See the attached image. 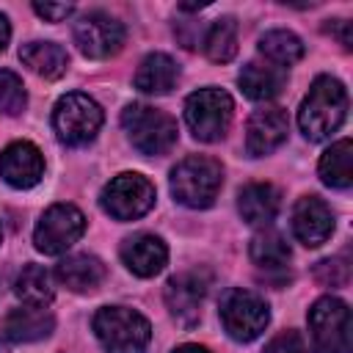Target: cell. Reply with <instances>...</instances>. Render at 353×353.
Wrapping results in <instances>:
<instances>
[{
  "mask_svg": "<svg viewBox=\"0 0 353 353\" xmlns=\"http://www.w3.org/2000/svg\"><path fill=\"white\" fill-rule=\"evenodd\" d=\"M347 116V91L336 77H317L298 110V127L309 141L331 138Z\"/></svg>",
  "mask_w": 353,
  "mask_h": 353,
  "instance_id": "cell-1",
  "label": "cell"
},
{
  "mask_svg": "<svg viewBox=\"0 0 353 353\" xmlns=\"http://www.w3.org/2000/svg\"><path fill=\"white\" fill-rule=\"evenodd\" d=\"M94 334L105 353H143L152 339V325L135 309L102 306L94 314Z\"/></svg>",
  "mask_w": 353,
  "mask_h": 353,
  "instance_id": "cell-2",
  "label": "cell"
},
{
  "mask_svg": "<svg viewBox=\"0 0 353 353\" xmlns=\"http://www.w3.org/2000/svg\"><path fill=\"white\" fill-rule=\"evenodd\" d=\"M223 182V168L207 154H190L171 171V193L179 204L204 210L215 201Z\"/></svg>",
  "mask_w": 353,
  "mask_h": 353,
  "instance_id": "cell-3",
  "label": "cell"
},
{
  "mask_svg": "<svg viewBox=\"0 0 353 353\" xmlns=\"http://www.w3.org/2000/svg\"><path fill=\"white\" fill-rule=\"evenodd\" d=\"M121 124L141 154H165L176 143V121L157 108L132 102L124 108Z\"/></svg>",
  "mask_w": 353,
  "mask_h": 353,
  "instance_id": "cell-4",
  "label": "cell"
},
{
  "mask_svg": "<svg viewBox=\"0 0 353 353\" xmlns=\"http://www.w3.org/2000/svg\"><path fill=\"white\" fill-rule=\"evenodd\" d=\"M52 127L61 143L66 146H83L94 141V135L102 127V108L88 94H66L55 102L52 110Z\"/></svg>",
  "mask_w": 353,
  "mask_h": 353,
  "instance_id": "cell-5",
  "label": "cell"
},
{
  "mask_svg": "<svg viewBox=\"0 0 353 353\" xmlns=\"http://www.w3.org/2000/svg\"><path fill=\"white\" fill-rule=\"evenodd\" d=\"M232 97L221 88H199L185 102V121L199 141H221L232 124Z\"/></svg>",
  "mask_w": 353,
  "mask_h": 353,
  "instance_id": "cell-6",
  "label": "cell"
},
{
  "mask_svg": "<svg viewBox=\"0 0 353 353\" xmlns=\"http://www.w3.org/2000/svg\"><path fill=\"white\" fill-rule=\"evenodd\" d=\"M270 320L268 303L248 290H229L221 301V323L226 334L237 342H251L256 339Z\"/></svg>",
  "mask_w": 353,
  "mask_h": 353,
  "instance_id": "cell-7",
  "label": "cell"
},
{
  "mask_svg": "<svg viewBox=\"0 0 353 353\" xmlns=\"http://www.w3.org/2000/svg\"><path fill=\"white\" fill-rule=\"evenodd\" d=\"M312 339L323 353H347L350 345V309L339 298H320L309 309Z\"/></svg>",
  "mask_w": 353,
  "mask_h": 353,
  "instance_id": "cell-8",
  "label": "cell"
},
{
  "mask_svg": "<svg viewBox=\"0 0 353 353\" xmlns=\"http://www.w3.org/2000/svg\"><path fill=\"white\" fill-rule=\"evenodd\" d=\"M154 204V185L141 174H119L102 190V207L116 221H135Z\"/></svg>",
  "mask_w": 353,
  "mask_h": 353,
  "instance_id": "cell-9",
  "label": "cell"
},
{
  "mask_svg": "<svg viewBox=\"0 0 353 353\" xmlns=\"http://www.w3.org/2000/svg\"><path fill=\"white\" fill-rule=\"evenodd\" d=\"M85 232V215L74 204H52L36 223L33 243L41 254H63Z\"/></svg>",
  "mask_w": 353,
  "mask_h": 353,
  "instance_id": "cell-10",
  "label": "cell"
},
{
  "mask_svg": "<svg viewBox=\"0 0 353 353\" xmlns=\"http://www.w3.org/2000/svg\"><path fill=\"white\" fill-rule=\"evenodd\" d=\"M74 44L85 58H110L124 44V25L105 11H88L74 22Z\"/></svg>",
  "mask_w": 353,
  "mask_h": 353,
  "instance_id": "cell-11",
  "label": "cell"
},
{
  "mask_svg": "<svg viewBox=\"0 0 353 353\" xmlns=\"http://www.w3.org/2000/svg\"><path fill=\"white\" fill-rule=\"evenodd\" d=\"M290 119L281 108H259L245 124V149L251 157H265L287 141Z\"/></svg>",
  "mask_w": 353,
  "mask_h": 353,
  "instance_id": "cell-12",
  "label": "cell"
},
{
  "mask_svg": "<svg viewBox=\"0 0 353 353\" xmlns=\"http://www.w3.org/2000/svg\"><path fill=\"white\" fill-rule=\"evenodd\" d=\"M292 232L306 248L323 245L334 232V212L331 207L317 196L298 199L292 210Z\"/></svg>",
  "mask_w": 353,
  "mask_h": 353,
  "instance_id": "cell-13",
  "label": "cell"
},
{
  "mask_svg": "<svg viewBox=\"0 0 353 353\" xmlns=\"http://www.w3.org/2000/svg\"><path fill=\"white\" fill-rule=\"evenodd\" d=\"M204 292H207V284L196 270L179 273L165 284V306L182 325H196L201 317Z\"/></svg>",
  "mask_w": 353,
  "mask_h": 353,
  "instance_id": "cell-14",
  "label": "cell"
},
{
  "mask_svg": "<svg viewBox=\"0 0 353 353\" xmlns=\"http://www.w3.org/2000/svg\"><path fill=\"white\" fill-rule=\"evenodd\" d=\"M44 174V157L39 152V146H33L30 141H17L11 146L3 149L0 154V176L11 185V188H33Z\"/></svg>",
  "mask_w": 353,
  "mask_h": 353,
  "instance_id": "cell-15",
  "label": "cell"
},
{
  "mask_svg": "<svg viewBox=\"0 0 353 353\" xmlns=\"http://www.w3.org/2000/svg\"><path fill=\"white\" fill-rule=\"evenodd\" d=\"M121 259H124V265H127L135 276L149 279V276H157V273L165 268V262H168V248H165V243H163L160 237L141 232V234H132V237L124 240V245H121Z\"/></svg>",
  "mask_w": 353,
  "mask_h": 353,
  "instance_id": "cell-16",
  "label": "cell"
},
{
  "mask_svg": "<svg viewBox=\"0 0 353 353\" xmlns=\"http://www.w3.org/2000/svg\"><path fill=\"white\" fill-rule=\"evenodd\" d=\"M55 328V317L50 312H44L41 306H25V309H14L11 314H6L0 334L8 342H36L50 336Z\"/></svg>",
  "mask_w": 353,
  "mask_h": 353,
  "instance_id": "cell-17",
  "label": "cell"
},
{
  "mask_svg": "<svg viewBox=\"0 0 353 353\" xmlns=\"http://www.w3.org/2000/svg\"><path fill=\"white\" fill-rule=\"evenodd\" d=\"M55 276L63 287L74 290V292H91L105 281V265L97 256L88 254H74L58 262Z\"/></svg>",
  "mask_w": 353,
  "mask_h": 353,
  "instance_id": "cell-18",
  "label": "cell"
},
{
  "mask_svg": "<svg viewBox=\"0 0 353 353\" xmlns=\"http://www.w3.org/2000/svg\"><path fill=\"white\" fill-rule=\"evenodd\" d=\"M179 66L171 55L165 52H152L141 61L135 72V88L143 94H168L176 85Z\"/></svg>",
  "mask_w": 353,
  "mask_h": 353,
  "instance_id": "cell-19",
  "label": "cell"
},
{
  "mask_svg": "<svg viewBox=\"0 0 353 353\" xmlns=\"http://www.w3.org/2000/svg\"><path fill=\"white\" fill-rule=\"evenodd\" d=\"M237 210H240L243 221H248L254 226H265L279 212V190L268 182H251L240 190Z\"/></svg>",
  "mask_w": 353,
  "mask_h": 353,
  "instance_id": "cell-20",
  "label": "cell"
},
{
  "mask_svg": "<svg viewBox=\"0 0 353 353\" xmlns=\"http://www.w3.org/2000/svg\"><path fill=\"white\" fill-rule=\"evenodd\" d=\"M284 80H287V74L279 66L259 63V61L245 63L243 72H240V88H243V94L251 97V99H256V102L273 99L284 88Z\"/></svg>",
  "mask_w": 353,
  "mask_h": 353,
  "instance_id": "cell-21",
  "label": "cell"
},
{
  "mask_svg": "<svg viewBox=\"0 0 353 353\" xmlns=\"http://www.w3.org/2000/svg\"><path fill=\"white\" fill-rule=\"evenodd\" d=\"M19 61L44 80H58L66 72V50L52 41H30L19 50Z\"/></svg>",
  "mask_w": 353,
  "mask_h": 353,
  "instance_id": "cell-22",
  "label": "cell"
},
{
  "mask_svg": "<svg viewBox=\"0 0 353 353\" xmlns=\"http://www.w3.org/2000/svg\"><path fill=\"white\" fill-rule=\"evenodd\" d=\"M353 143L347 138L331 143V149L323 152L320 157V179L328 185V188H350L353 182Z\"/></svg>",
  "mask_w": 353,
  "mask_h": 353,
  "instance_id": "cell-23",
  "label": "cell"
},
{
  "mask_svg": "<svg viewBox=\"0 0 353 353\" xmlns=\"http://www.w3.org/2000/svg\"><path fill=\"white\" fill-rule=\"evenodd\" d=\"M248 256L262 270H284V265L290 262V245L279 232L265 229V232L251 237Z\"/></svg>",
  "mask_w": 353,
  "mask_h": 353,
  "instance_id": "cell-24",
  "label": "cell"
},
{
  "mask_svg": "<svg viewBox=\"0 0 353 353\" xmlns=\"http://www.w3.org/2000/svg\"><path fill=\"white\" fill-rule=\"evenodd\" d=\"M17 295L28 303V306H47L55 295V287H52V276L50 270H44L41 265H25L22 273L17 276V284H14Z\"/></svg>",
  "mask_w": 353,
  "mask_h": 353,
  "instance_id": "cell-25",
  "label": "cell"
},
{
  "mask_svg": "<svg viewBox=\"0 0 353 353\" xmlns=\"http://www.w3.org/2000/svg\"><path fill=\"white\" fill-rule=\"evenodd\" d=\"M259 52L273 63V66H292L303 58V44L295 33L290 30H268L259 39Z\"/></svg>",
  "mask_w": 353,
  "mask_h": 353,
  "instance_id": "cell-26",
  "label": "cell"
},
{
  "mask_svg": "<svg viewBox=\"0 0 353 353\" xmlns=\"http://www.w3.org/2000/svg\"><path fill=\"white\" fill-rule=\"evenodd\" d=\"M204 52L215 63H226L237 52V22L232 17H221L210 25L204 36Z\"/></svg>",
  "mask_w": 353,
  "mask_h": 353,
  "instance_id": "cell-27",
  "label": "cell"
},
{
  "mask_svg": "<svg viewBox=\"0 0 353 353\" xmlns=\"http://www.w3.org/2000/svg\"><path fill=\"white\" fill-rule=\"evenodd\" d=\"M25 105H28V94H25L22 80L14 72L0 69V113L17 116L25 110Z\"/></svg>",
  "mask_w": 353,
  "mask_h": 353,
  "instance_id": "cell-28",
  "label": "cell"
},
{
  "mask_svg": "<svg viewBox=\"0 0 353 353\" xmlns=\"http://www.w3.org/2000/svg\"><path fill=\"white\" fill-rule=\"evenodd\" d=\"M314 279H317L323 287H345L347 279H350V265H347V259H342V256L323 259V262L314 265Z\"/></svg>",
  "mask_w": 353,
  "mask_h": 353,
  "instance_id": "cell-29",
  "label": "cell"
},
{
  "mask_svg": "<svg viewBox=\"0 0 353 353\" xmlns=\"http://www.w3.org/2000/svg\"><path fill=\"white\" fill-rule=\"evenodd\" d=\"M265 353H309V347L298 331H281L265 345Z\"/></svg>",
  "mask_w": 353,
  "mask_h": 353,
  "instance_id": "cell-30",
  "label": "cell"
},
{
  "mask_svg": "<svg viewBox=\"0 0 353 353\" xmlns=\"http://www.w3.org/2000/svg\"><path fill=\"white\" fill-rule=\"evenodd\" d=\"M33 11L44 17L47 22H61L74 11V6L72 3H33Z\"/></svg>",
  "mask_w": 353,
  "mask_h": 353,
  "instance_id": "cell-31",
  "label": "cell"
},
{
  "mask_svg": "<svg viewBox=\"0 0 353 353\" xmlns=\"http://www.w3.org/2000/svg\"><path fill=\"white\" fill-rule=\"evenodd\" d=\"M325 30L345 47V50H350L353 47V33H350V22H345V19H331L328 25H325Z\"/></svg>",
  "mask_w": 353,
  "mask_h": 353,
  "instance_id": "cell-32",
  "label": "cell"
},
{
  "mask_svg": "<svg viewBox=\"0 0 353 353\" xmlns=\"http://www.w3.org/2000/svg\"><path fill=\"white\" fill-rule=\"evenodd\" d=\"M8 36H11V25H8L6 14H0V50L8 44Z\"/></svg>",
  "mask_w": 353,
  "mask_h": 353,
  "instance_id": "cell-33",
  "label": "cell"
},
{
  "mask_svg": "<svg viewBox=\"0 0 353 353\" xmlns=\"http://www.w3.org/2000/svg\"><path fill=\"white\" fill-rule=\"evenodd\" d=\"M174 353H210V350L201 347V345H179Z\"/></svg>",
  "mask_w": 353,
  "mask_h": 353,
  "instance_id": "cell-34",
  "label": "cell"
},
{
  "mask_svg": "<svg viewBox=\"0 0 353 353\" xmlns=\"http://www.w3.org/2000/svg\"><path fill=\"white\" fill-rule=\"evenodd\" d=\"M0 243H3V229H0Z\"/></svg>",
  "mask_w": 353,
  "mask_h": 353,
  "instance_id": "cell-35",
  "label": "cell"
}]
</instances>
